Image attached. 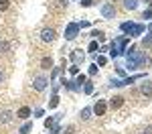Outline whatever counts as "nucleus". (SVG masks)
<instances>
[{"mask_svg":"<svg viewBox=\"0 0 152 134\" xmlns=\"http://www.w3.org/2000/svg\"><path fill=\"white\" fill-rule=\"evenodd\" d=\"M112 2H114V0H112Z\"/></svg>","mask_w":152,"mask_h":134,"instance_id":"obj_41","label":"nucleus"},{"mask_svg":"<svg viewBox=\"0 0 152 134\" xmlns=\"http://www.w3.org/2000/svg\"><path fill=\"white\" fill-rule=\"evenodd\" d=\"M144 77H146L144 73H140V75H132V77H126V79H124V85H130V83H134L136 79H144Z\"/></svg>","mask_w":152,"mask_h":134,"instance_id":"obj_15","label":"nucleus"},{"mask_svg":"<svg viewBox=\"0 0 152 134\" xmlns=\"http://www.w3.org/2000/svg\"><path fill=\"white\" fill-rule=\"evenodd\" d=\"M102 16H104L105 21H110V18H114V16H116V8H114V4H112V2L102 4Z\"/></svg>","mask_w":152,"mask_h":134,"instance_id":"obj_4","label":"nucleus"},{"mask_svg":"<svg viewBox=\"0 0 152 134\" xmlns=\"http://www.w3.org/2000/svg\"><path fill=\"white\" fill-rule=\"evenodd\" d=\"M79 31H81V29H79V24H77V23H69V24H67V29H65V39H67V41H73L75 37L79 35Z\"/></svg>","mask_w":152,"mask_h":134,"instance_id":"obj_3","label":"nucleus"},{"mask_svg":"<svg viewBox=\"0 0 152 134\" xmlns=\"http://www.w3.org/2000/svg\"><path fill=\"white\" fill-rule=\"evenodd\" d=\"M89 116H91V108H83L81 114H79V118H81V120H89Z\"/></svg>","mask_w":152,"mask_h":134,"instance_id":"obj_19","label":"nucleus"},{"mask_svg":"<svg viewBox=\"0 0 152 134\" xmlns=\"http://www.w3.org/2000/svg\"><path fill=\"white\" fill-rule=\"evenodd\" d=\"M105 110H107V104H105V100H97V102H95V106H94L95 116H104Z\"/></svg>","mask_w":152,"mask_h":134,"instance_id":"obj_7","label":"nucleus"},{"mask_svg":"<svg viewBox=\"0 0 152 134\" xmlns=\"http://www.w3.org/2000/svg\"><path fill=\"white\" fill-rule=\"evenodd\" d=\"M59 73H61V69H59V67H55V69H53V73H51V79H57Z\"/></svg>","mask_w":152,"mask_h":134,"instance_id":"obj_29","label":"nucleus"},{"mask_svg":"<svg viewBox=\"0 0 152 134\" xmlns=\"http://www.w3.org/2000/svg\"><path fill=\"white\" fill-rule=\"evenodd\" d=\"M12 122V112L10 110H2L0 112V124H10Z\"/></svg>","mask_w":152,"mask_h":134,"instance_id":"obj_9","label":"nucleus"},{"mask_svg":"<svg viewBox=\"0 0 152 134\" xmlns=\"http://www.w3.org/2000/svg\"><path fill=\"white\" fill-rule=\"evenodd\" d=\"M150 8H152V0H150Z\"/></svg>","mask_w":152,"mask_h":134,"instance_id":"obj_39","label":"nucleus"},{"mask_svg":"<svg viewBox=\"0 0 152 134\" xmlns=\"http://www.w3.org/2000/svg\"><path fill=\"white\" fill-rule=\"evenodd\" d=\"M146 2H150V0H146Z\"/></svg>","mask_w":152,"mask_h":134,"instance_id":"obj_40","label":"nucleus"},{"mask_svg":"<svg viewBox=\"0 0 152 134\" xmlns=\"http://www.w3.org/2000/svg\"><path fill=\"white\" fill-rule=\"evenodd\" d=\"M0 51H8V43H4V41H0Z\"/></svg>","mask_w":152,"mask_h":134,"instance_id":"obj_32","label":"nucleus"},{"mask_svg":"<svg viewBox=\"0 0 152 134\" xmlns=\"http://www.w3.org/2000/svg\"><path fill=\"white\" fill-rule=\"evenodd\" d=\"M75 132V128H73V126H69V128H67V134H73Z\"/></svg>","mask_w":152,"mask_h":134,"instance_id":"obj_36","label":"nucleus"},{"mask_svg":"<svg viewBox=\"0 0 152 134\" xmlns=\"http://www.w3.org/2000/svg\"><path fill=\"white\" fill-rule=\"evenodd\" d=\"M91 4H94V0H81V6H85V8L91 6Z\"/></svg>","mask_w":152,"mask_h":134,"instance_id":"obj_31","label":"nucleus"},{"mask_svg":"<svg viewBox=\"0 0 152 134\" xmlns=\"http://www.w3.org/2000/svg\"><path fill=\"white\" fill-rule=\"evenodd\" d=\"M142 47H152V33H148V35L144 37V39H142Z\"/></svg>","mask_w":152,"mask_h":134,"instance_id":"obj_18","label":"nucleus"},{"mask_svg":"<svg viewBox=\"0 0 152 134\" xmlns=\"http://www.w3.org/2000/svg\"><path fill=\"white\" fill-rule=\"evenodd\" d=\"M124 8L126 10H136L138 8V0H124Z\"/></svg>","mask_w":152,"mask_h":134,"instance_id":"obj_12","label":"nucleus"},{"mask_svg":"<svg viewBox=\"0 0 152 134\" xmlns=\"http://www.w3.org/2000/svg\"><path fill=\"white\" fill-rule=\"evenodd\" d=\"M122 104H124V97H122V96H114L112 100H110V108H112V110H118Z\"/></svg>","mask_w":152,"mask_h":134,"instance_id":"obj_11","label":"nucleus"},{"mask_svg":"<svg viewBox=\"0 0 152 134\" xmlns=\"http://www.w3.org/2000/svg\"><path fill=\"white\" fill-rule=\"evenodd\" d=\"M87 51H89V53H97V51H99V43H97V41H91L89 47H87Z\"/></svg>","mask_w":152,"mask_h":134,"instance_id":"obj_21","label":"nucleus"},{"mask_svg":"<svg viewBox=\"0 0 152 134\" xmlns=\"http://www.w3.org/2000/svg\"><path fill=\"white\" fill-rule=\"evenodd\" d=\"M31 114H33V110L28 108V106H23V108L16 112V116L18 118H23V120H26V118H31Z\"/></svg>","mask_w":152,"mask_h":134,"instance_id":"obj_10","label":"nucleus"},{"mask_svg":"<svg viewBox=\"0 0 152 134\" xmlns=\"http://www.w3.org/2000/svg\"><path fill=\"white\" fill-rule=\"evenodd\" d=\"M59 4H61V6H67V4H69V0H59Z\"/></svg>","mask_w":152,"mask_h":134,"instance_id":"obj_35","label":"nucleus"},{"mask_svg":"<svg viewBox=\"0 0 152 134\" xmlns=\"http://www.w3.org/2000/svg\"><path fill=\"white\" fill-rule=\"evenodd\" d=\"M142 92H144L146 96H150V94H152V85H146V83H144V85H142Z\"/></svg>","mask_w":152,"mask_h":134,"instance_id":"obj_26","label":"nucleus"},{"mask_svg":"<svg viewBox=\"0 0 152 134\" xmlns=\"http://www.w3.org/2000/svg\"><path fill=\"white\" fill-rule=\"evenodd\" d=\"M69 73H71V75H77V73H79V65H71Z\"/></svg>","mask_w":152,"mask_h":134,"instance_id":"obj_27","label":"nucleus"},{"mask_svg":"<svg viewBox=\"0 0 152 134\" xmlns=\"http://www.w3.org/2000/svg\"><path fill=\"white\" fill-rule=\"evenodd\" d=\"M95 73H97V63H95V65H91V67H89V75H95Z\"/></svg>","mask_w":152,"mask_h":134,"instance_id":"obj_30","label":"nucleus"},{"mask_svg":"<svg viewBox=\"0 0 152 134\" xmlns=\"http://www.w3.org/2000/svg\"><path fill=\"white\" fill-rule=\"evenodd\" d=\"M61 132V128H59V126H53V128H51V134H59Z\"/></svg>","mask_w":152,"mask_h":134,"instance_id":"obj_34","label":"nucleus"},{"mask_svg":"<svg viewBox=\"0 0 152 134\" xmlns=\"http://www.w3.org/2000/svg\"><path fill=\"white\" fill-rule=\"evenodd\" d=\"M122 31H126L130 37H138L144 33V24H136V23H122V26H120Z\"/></svg>","mask_w":152,"mask_h":134,"instance_id":"obj_2","label":"nucleus"},{"mask_svg":"<svg viewBox=\"0 0 152 134\" xmlns=\"http://www.w3.org/2000/svg\"><path fill=\"white\" fill-rule=\"evenodd\" d=\"M2 79H4V75H2V71H0V81H2Z\"/></svg>","mask_w":152,"mask_h":134,"instance_id":"obj_38","label":"nucleus"},{"mask_svg":"<svg viewBox=\"0 0 152 134\" xmlns=\"http://www.w3.org/2000/svg\"><path fill=\"white\" fill-rule=\"evenodd\" d=\"M126 45H128V37H118L114 39V43H112V57H118L120 53H124L126 51Z\"/></svg>","mask_w":152,"mask_h":134,"instance_id":"obj_1","label":"nucleus"},{"mask_svg":"<svg viewBox=\"0 0 152 134\" xmlns=\"http://www.w3.org/2000/svg\"><path fill=\"white\" fill-rule=\"evenodd\" d=\"M85 81H87V77H85V75H79V73H77V79H75V83H77V87H81V83H85Z\"/></svg>","mask_w":152,"mask_h":134,"instance_id":"obj_22","label":"nucleus"},{"mask_svg":"<svg viewBox=\"0 0 152 134\" xmlns=\"http://www.w3.org/2000/svg\"><path fill=\"white\" fill-rule=\"evenodd\" d=\"M41 67H43V69H51V67H53V59H51V57H43V59H41Z\"/></svg>","mask_w":152,"mask_h":134,"instance_id":"obj_16","label":"nucleus"},{"mask_svg":"<svg viewBox=\"0 0 152 134\" xmlns=\"http://www.w3.org/2000/svg\"><path fill=\"white\" fill-rule=\"evenodd\" d=\"M8 6H10V0H0V12L8 10Z\"/></svg>","mask_w":152,"mask_h":134,"instance_id":"obj_23","label":"nucleus"},{"mask_svg":"<svg viewBox=\"0 0 152 134\" xmlns=\"http://www.w3.org/2000/svg\"><path fill=\"white\" fill-rule=\"evenodd\" d=\"M31 130H33V122H26V124L20 126V130H18V132H20V134H28Z\"/></svg>","mask_w":152,"mask_h":134,"instance_id":"obj_17","label":"nucleus"},{"mask_svg":"<svg viewBox=\"0 0 152 134\" xmlns=\"http://www.w3.org/2000/svg\"><path fill=\"white\" fill-rule=\"evenodd\" d=\"M85 59V53H83L81 49H75L73 53H71V61H73V65H77V63H83Z\"/></svg>","mask_w":152,"mask_h":134,"instance_id":"obj_8","label":"nucleus"},{"mask_svg":"<svg viewBox=\"0 0 152 134\" xmlns=\"http://www.w3.org/2000/svg\"><path fill=\"white\" fill-rule=\"evenodd\" d=\"M83 92H85V94H91V92H94V83H91V81H85V85H83Z\"/></svg>","mask_w":152,"mask_h":134,"instance_id":"obj_24","label":"nucleus"},{"mask_svg":"<svg viewBox=\"0 0 152 134\" xmlns=\"http://www.w3.org/2000/svg\"><path fill=\"white\" fill-rule=\"evenodd\" d=\"M57 106H59V96H57V94H53V97H51V102H49V110L57 108Z\"/></svg>","mask_w":152,"mask_h":134,"instance_id":"obj_20","label":"nucleus"},{"mask_svg":"<svg viewBox=\"0 0 152 134\" xmlns=\"http://www.w3.org/2000/svg\"><path fill=\"white\" fill-rule=\"evenodd\" d=\"M144 134H152V126H148V128L144 130Z\"/></svg>","mask_w":152,"mask_h":134,"instance_id":"obj_37","label":"nucleus"},{"mask_svg":"<svg viewBox=\"0 0 152 134\" xmlns=\"http://www.w3.org/2000/svg\"><path fill=\"white\" fill-rule=\"evenodd\" d=\"M61 120V116H53V118H47L45 120V128H53V126H57V122Z\"/></svg>","mask_w":152,"mask_h":134,"instance_id":"obj_14","label":"nucleus"},{"mask_svg":"<svg viewBox=\"0 0 152 134\" xmlns=\"http://www.w3.org/2000/svg\"><path fill=\"white\" fill-rule=\"evenodd\" d=\"M41 39H43L45 43H53V41L57 39V33H55V29H45V31L41 33Z\"/></svg>","mask_w":152,"mask_h":134,"instance_id":"obj_6","label":"nucleus"},{"mask_svg":"<svg viewBox=\"0 0 152 134\" xmlns=\"http://www.w3.org/2000/svg\"><path fill=\"white\" fill-rule=\"evenodd\" d=\"M77 24H79V29H87V26H89L87 21H81V23H77Z\"/></svg>","mask_w":152,"mask_h":134,"instance_id":"obj_33","label":"nucleus"},{"mask_svg":"<svg viewBox=\"0 0 152 134\" xmlns=\"http://www.w3.org/2000/svg\"><path fill=\"white\" fill-rule=\"evenodd\" d=\"M142 18H146V21H150V18H152V8H146V10L142 12Z\"/></svg>","mask_w":152,"mask_h":134,"instance_id":"obj_25","label":"nucleus"},{"mask_svg":"<svg viewBox=\"0 0 152 134\" xmlns=\"http://www.w3.org/2000/svg\"><path fill=\"white\" fill-rule=\"evenodd\" d=\"M105 63H107V59L104 55H97V65H105Z\"/></svg>","mask_w":152,"mask_h":134,"instance_id":"obj_28","label":"nucleus"},{"mask_svg":"<svg viewBox=\"0 0 152 134\" xmlns=\"http://www.w3.org/2000/svg\"><path fill=\"white\" fill-rule=\"evenodd\" d=\"M47 83H49V79H47V77H43V75H37L35 79H33V87H35L37 92L47 89Z\"/></svg>","mask_w":152,"mask_h":134,"instance_id":"obj_5","label":"nucleus"},{"mask_svg":"<svg viewBox=\"0 0 152 134\" xmlns=\"http://www.w3.org/2000/svg\"><path fill=\"white\" fill-rule=\"evenodd\" d=\"M91 37H94L95 41H99V43H104V41H105V33H104V31H97V29L91 31Z\"/></svg>","mask_w":152,"mask_h":134,"instance_id":"obj_13","label":"nucleus"}]
</instances>
